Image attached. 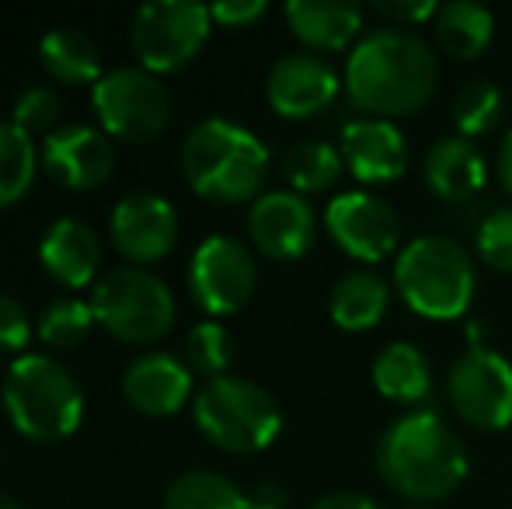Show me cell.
Returning <instances> with one entry per match:
<instances>
[{
  "instance_id": "1",
  "label": "cell",
  "mask_w": 512,
  "mask_h": 509,
  "mask_svg": "<svg viewBox=\"0 0 512 509\" xmlns=\"http://www.w3.org/2000/svg\"><path fill=\"white\" fill-rule=\"evenodd\" d=\"M342 88L366 119L415 116L439 88L436 53L411 28H373L352 46Z\"/></svg>"
},
{
  "instance_id": "2",
  "label": "cell",
  "mask_w": 512,
  "mask_h": 509,
  "mask_svg": "<svg viewBox=\"0 0 512 509\" xmlns=\"http://www.w3.org/2000/svg\"><path fill=\"white\" fill-rule=\"evenodd\" d=\"M467 450L460 436L429 408L394 419L377 440V471L384 485L418 506L446 499L467 478Z\"/></svg>"
},
{
  "instance_id": "3",
  "label": "cell",
  "mask_w": 512,
  "mask_h": 509,
  "mask_svg": "<svg viewBox=\"0 0 512 509\" xmlns=\"http://www.w3.org/2000/svg\"><path fill=\"white\" fill-rule=\"evenodd\" d=\"M182 175L206 203H255L269 178V150L251 129L230 119H203L182 143Z\"/></svg>"
},
{
  "instance_id": "4",
  "label": "cell",
  "mask_w": 512,
  "mask_h": 509,
  "mask_svg": "<svg viewBox=\"0 0 512 509\" xmlns=\"http://www.w3.org/2000/svg\"><path fill=\"white\" fill-rule=\"evenodd\" d=\"M0 401L25 440L63 443L84 422V391L63 363L42 353H25L7 367Z\"/></svg>"
},
{
  "instance_id": "5",
  "label": "cell",
  "mask_w": 512,
  "mask_h": 509,
  "mask_svg": "<svg viewBox=\"0 0 512 509\" xmlns=\"http://www.w3.org/2000/svg\"><path fill=\"white\" fill-rule=\"evenodd\" d=\"M394 283H398L401 300L418 318L457 321L474 304L478 269H474V258L453 238L425 234L398 252Z\"/></svg>"
},
{
  "instance_id": "6",
  "label": "cell",
  "mask_w": 512,
  "mask_h": 509,
  "mask_svg": "<svg viewBox=\"0 0 512 509\" xmlns=\"http://www.w3.org/2000/svg\"><path fill=\"white\" fill-rule=\"evenodd\" d=\"M196 429L227 454H258L283 433V408L248 377H216L192 398Z\"/></svg>"
},
{
  "instance_id": "7",
  "label": "cell",
  "mask_w": 512,
  "mask_h": 509,
  "mask_svg": "<svg viewBox=\"0 0 512 509\" xmlns=\"http://www.w3.org/2000/svg\"><path fill=\"white\" fill-rule=\"evenodd\" d=\"M91 311L108 335L129 346H150L175 325V293L140 265L108 269L91 286Z\"/></svg>"
},
{
  "instance_id": "8",
  "label": "cell",
  "mask_w": 512,
  "mask_h": 509,
  "mask_svg": "<svg viewBox=\"0 0 512 509\" xmlns=\"http://www.w3.org/2000/svg\"><path fill=\"white\" fill-rule=\"evenodd\" d=\"M209 32H213V18L206 4L154 0V4H143L129 21V46L143 70L161 77L189 67L203 53Z\"/></svg>"
},
{
  "instance_id": "9",
  "label": "cell",
  "mask_w": 512,
  "mask_h": 509,
  "mask_svg": "<svg viewBox=\"0 0 512 509\" xmlns=\"http://www.w3.org/2000/svg\"><path fill=\"white\" fill-rule=\"evenodd\" d=\"M91 109L102 123V133L126 143H150L171 123L168 88L143 67L105 70L102 81L91 88Z\"/></svg>"
},
{
  "instance_id": "10",
  "label": "cell",
  "mask_w": 512,
  "mask_h": 509,
  "mask_svg": "<svg viewBox=\"0 0 512 509\" xmlns=\"http://www.w3.org/2000/svg\"><path fill=\"white\" fill-rule=\"evenodd\" d=\"M450 405L467 426L499 433L512 426V363L488 346H467L446 377Z\"/></svg>"
},
{
  "instance_id": "11",
  "label": "cell",
  "mask_w": 512,
  "mask_h": 509,
  "mask_svg": "<svg viewBox=\"0 0 512 509\" xmlns=\"http://www.w3.org/2000/svg\"><path fill=\"white\" fill-rule=\"evenodd\" d=\"M255 255L244 248V241L230 234H209L203 245L192 252L189 262V290L192 300L206 314L227 318L237 314L255 293Z\"/></svg>"
},
{
  "instance_id": "12",
  "label": "cell",
  "mask_w": 512,
  "mask_h": 509,
  "mask_svg": "<svg viewBox=\"0 0 512 509\" xmlns=\"http://www.w3.org/2000/svg\"><path fill=\"white\" fill-rule=\"evenodd\" d=\"M324 227L331 241L352 255L356 262H380L398 248L401 241V217L387 199L373 192L352 189L338 192L324 210Z\"/></svg>"
},
{
  "instance_id": "13",
  "label": "cell",
  "mask_w": 512,
  "mask_h": 509,
  "mask_svg": "<svg viewBox=\"0 0 512 509\" xmlns=\"http://www.w3.org/2000/svg\"><path fill=\"white\" fill-rule=\"evenodd\" d=\"M108 241L129 265H150L178 245V210L157 192H129L112 206Z\"/></svg>"
},
{
  "instance_id": "14",
  "label": "cell",
  "mask_w": 512,
  "mask_h": 509,
  "mask_svg": "<svg viewBox=\"0 0 512 509\" xmlns=\"http://www.w3.org/2000/svg\"><path fill=\"white\" fill-rule=\"evenodd\" d=\"M251 245L272 262H297L317 241V213L307 196L290 189L262 192L248 210Z\"/></svg>"
},
{
  "instance_id": "15",
  "label": "cell",
  "mask_w": 512,
  "mask_h": 509,
  "mask_svg": "<svg viewBox=\"0 0 512 509\" xmlns=\"http://www.w3.org/2000/svg\"><path fill=\"white\" fill-rule=\"evenodd\" d=\"M39 164L56 185L70 192H91L112 178L115 147L112 136L98 126L70 123L42 140Z\"/></svg>"
},
{
  "instance_id": "16",
  "label": "cell",
  "mask_w": 512,
  "mask_h": 509,
  "mask_svg": "<svg viewBox=\"0 0 512 509\" xmlns=\"http://www.w3.org/2000/svg\"><path fill=\"white\" fill-rule=\"evenodd\" d=\"M342 91L335 67L314 53H286L265 77V98L283 119H314L331 109Z\"/></svg>"
},
{
  "instance_id": "17",
  "label": "cell",
  "mask_w": 512,
  "mask_h": 509,
  "mask_svg": "<svg viewBox=\"0 0 512 509\" xmlns=\"http://www.w3.org/2000/svg\"><path fill=\"white\" fill-rule=\"evenodd\" d=\"M342 161L359 182H398L408 168L405 133L391 119H352L342 129Z\"/></svg>"
},
{
  "instance_id": "18",
  "label": "cell",
  "mask_w": 512,
  "mask_h": 509,
  "mask_svg": "<svg viewBox=\"0 0 512 509\" xmlns=\"http://www.w3.org/2000/svg\"><path fill=\"white\" fill-rule=\"evenodd\" d=\"M122 394L140 415L168 419L192 398V370L171 353H147L133 360L122 374Z\"/></svg>"
},
{
  "instance_id": "19",
  "label": "cell",
  "mask_w": 512,
  "mask_h": 509,
  "mask_svg": "<svg viewBox=\"0 0 512 509\" xmlns=\"http://www.w3.org/2000/svg\"><path fill=\"white\" fill-rule=\"evenodd\" d=\"M39 265L67 290L95 286L102 279V241L84 220L60 217L39 238Z\"/></svg>"
},
{
  "instance_id": "20",
  "label": "cell",
  "mask_w": 512,
  "mask_h": 509,
  "mask_svg": "<svg viewBox=\"0 0 512 509\" xmlns=\"http://www.w3.org/2000/svg\"><path fill=\"white\" fill-rule=\"evenodd\" d=\"M422 178L439 199L464 203L478 196L488 182V164L478 143L467 136H439L422 157Z\"/></svg>"
},
{
  "instance_id": "21",
  "label": "cell",
  "mask_w": 512,
  "mask_h": 509,
  "mask_svg": "<svg viewBox=\"0 0 512 509\" xmlns=\"http://www.w3.org/2000/svg\"><path fill=\"white\" fill-rule=\"evenodd\" d=\"M286 25L307 53H342L363 39V7L349 0H293L286 4Z\"/></svg>"
},
{
  "instance_id": "22",
  "label": "cell",
  "mask_w": 512,
  "mask_h": 509,
  "mask_svg": "<svg viewBox=\"0 0 512 509\" xmlns=\"http://www.w3.org/2000/svg\"><path fill=\"white\" fill-rule=\"evenodd\" d=\"M391 307V283L373 269H356L342 276L328 293V314L345 332H370L384 321Z\"/></svg>"
},
{
  "instance_id": "23",
  "label": "cell",
  "mask_w": 512,
  "mask_h": 509,
  "mask_svg": "<svg viewBox=\"0 0 512 509\" xmlns=\"http://www.w3.org/2000/svg\"><path fill=\"white\" fill-rule=\"evenodd\" d=\"M373 387L394 405H425L432 398L429 360L415 342H391L373 360Z\"/></svg>"
},
{
  "instance_id": "24",
  "label": "cell",
  "mask_w": 512,
  "mask_h": 509,
  "mask_svg": "<svg viewBox=\"0 0 512 509\" xmlns=\"http://www.w3.org/2000/svg\"><path fill=\"white\" fill-rule=\"evenodd\" d=\"M39 60L46 67V74L60 84H91L95 88L105 77L102 70V49L95 46V39L77 28H53L42 35L39 42Z\"/></svg>"
},
{
  "instance_id": "25",
  "label": "cell",
  "mask_w": 512,
  "mask_h": 509,
  "mask_svg": "<svg viewBox=\"0 0 512 509\" xmlns=\"http://www.w3.org/2000/svg\"><path fill=\"white\" fill-rule=\"evenodd\" d=\"M439 46L446 49V56L453 60H478L495 39V18L488 7L471 4V0H450V4H439L436 18Z\"/></svg>"
},
{
  "instance_id": "26",
  "label": "cell",
  "mask_w": 512,
  "mask_h": 509,
  "mask_svg": "<svg viewBox=\"0 0 512 509\" xmlns=\"http://www.w3.org/2000/svg\"><path fill=\"white\" fill-rule=\"evenodd\" d=\"M342 150H335L324 140H300L279 161V175L286 178L290 192L300 196H314V192L335 189V182L342 178Z\"/></svg>"
},
{
  "instance_id": "27",
  "label": "cell",
  "mask_w": 512,
  "mask_h": 509,
  "mask_svg": "<svg viewBox=\"0 0 512 509\" xmlns=\"http://www.w3.org/2000/svg\"><path fill=\"white\" fill-rule=\"evenodd\" d=\"M164 509H248V492L220 471H185L168 485Z\"/></svg>"
},
{
  "instance_id": "28",
  "label": "cell",
  "mask_w": 512,
  "mask_h": 509,
  "mask_svg": "<svg viewBox=\"0 0 512 509\" xmlns=\"http://www.w3.org/2000/svg\"><path fill=\"white\" fill-rule=\"evenodd\" d=\"M39 171V150L32 136L14 123H0V210L28 196Z\"/></svg>"
},
{
  "instance_id": "29",
  "label": "cell",
  "mask_w": 512,
  "mask_h": 509,
  "mask_svg": "<svg viewBox=\"0 0 512 509\" xmlns=\"http://www.w3.org/2000/svg\"><path fill=\"white\" fill-rule=\"evenodd\" d=\"M502 105H506V98H502L495 81L478 77V81L460 84L450 105V119H453V126H457V136L474 140V136L492 133L502 119Z\"/></svg>"
},
{
  "instance_id": "30",
  "label": "cell",
  "mask_w": 512,
  "mask_h": 509,
  "mask_svg": "<svg viewBox=\"0 0 512 509\" xmlns=\"http://www.w3.org/2000/svg\"><path fill=\"white\" fill-rule=\"evenodd\" d=\"M95 325L98 321H95L91 304H84L81 297H60V300H53V304L42 307L39 321H35V335L42 339V346L67 353V349L81 346Z\"/></svg>"
},
{
  "instance_id": "31",
  "label": "cell",
  "mask_w": 512,
  "mask_h": 509,
  "mask_svg": "<svg viewBox=\"0 0 512 509\" xmlns=\"http://www.w3.org/2000/svg\"><path fill=\"white\" fill-rule=\"evenodd\" d=\"M185 363L192 374H203L206 381L227 377L234 363V339L220 321H199L185 335Z\"/></svg>"
},
{
  "instance_id": "32",
  "label": "cell",
  "mask_w": 512,
  "mask_h": 509,
  "mask_svg": "<svg viewBox=\"0 0 512 509\" xmlns=\"http://www.w3.org/2000/svg\"><path fill=\"white\" fill-rule=\"evenodd\" d=\"M11 123L18 129H25L28 136H42L46 140L49 133H56V123H60V98L49 88H28L21 91V98L14 102Z\"/></svg>"
},
{
  "instance_id": "33",
  "label": "cell",
  "mask_w": 512,
  "mask_h": 509,
  "mask_svg": "<svg viewBox=\"0 0 512 509\" xmlns=\"http://www.w3.org/2000/svg\"><path fill=\"white\" fill-rule=\"evenodd\" d=\"M478 258L495 272H512V206L492 210L481 220Z\"/></svg>"
},
{
  "instance_id": "34",
  "label": "cell",
  "mask_w": 512,
  "mask_h": 509,
  "mask_svg": "<svg viewBox=\"0 0 512 509\" xmlns=\"http://www.w3.org/2000/svg\"><path fill=\"white\" fill-rule=\"evenodd\" d=\"M32 339V321L14 297L0 293V353H21Z\"/></svg>"
},
{
  "instance_id": "35",
  "label": "cell",
  "mask_w": 512,
  "mask_h": 509,
  "mask_svg": "<svg viewBox=\"0 0 512 509\" xmlns=\"http://www.w3.org/2000/svg\"><path fill=\"white\" fill-rule=\"evenodd\" d=\"M373 14H380V18H387L394 28H415L422 25V21H432L439 11V4H432V0H377V4H370Z\"/></svg>"
},
{
  "instance_id": "36",
  "label": "cell",
  "mask_w": 512,
  "mask_h": 509,
  "mask_svg": "<svg viewBox=\"0 0 512 509\" xmlns=\"http://www.w3.org/2000/svg\"><path fill=\"white\" fill-rule=\"evenodd\" d=\"M262 14H265L262 0H220V4L209 7L213 25H223V28H248V25H255Z\"/></svg>"
},
{
  "instance_id": "37",
  "label": "cell",
  "mask_w": 512,
  "mask_h": 509,
  "mask_svg": "<svg viewBox=\"0 0 512 509\" xmlns=\"http://www.w3.org/2000/svg\"><path fill=\"white\" fill-rule=\"evenodd\" d=\"M248 509H290V492L279 482H255L248 489Z\"/></svg>"
},
{
  "instance_id": "38",
  "label": "cell",
  "mask_w": 512,
  "mask_h": 509,
  "mask_svg": "<svg viewBox=\"0 0 512 509\" xmlns=\"http://www.w3.org/2000/svg\"><path fill=\"white\" fill-rule=\"evenodd\" d=\"M310 509H384L377 499L363 496V492H328L321 496Z\"/></svg>"
},
{
  "instance_id": "39",
  "label": "cell",
  "mask_w": 512,
  "mask_h": 509,
  "mask_svg": "<svg viewBox=\"0 0 512 509\" xmlns=\"http://www.w3.org/2000/svg\"><path fill=\"white\" fill-rule=\"evenodd\" d=\"M495 168H499V182H502V189L512 196V129L506 136H502V143H499V157H495Z\"/></svg>"
},
{
  "instance_id": "40",
  "label": "cell",
  "mask_w": 512,
  "mask_h": 509,
  "mask_svg": "<svg viewBox=\"0 0 512 509\" xmlns=\"http://www.w3.org/2000/svg\"><path fill=\"white\" fill-rule=\"evenodd\" d=\"M0 509H21L18 503H14L11 496H4V492H0Z\"/></svg>"
},
{
  "instance_id": "41",
  "label": "cell",
  "mask_w": 512,
  "mask_h": 509,
  "mask_svg": "<svg viewBox=\"0 0 512 509\" xmlns=\"http://www.w3.org/2000/svg\"><path fill=\"white\" fill-rule=\"evenodd\" d=\"M411 509H436V506H411Z\"/></svg>"
}]
</instances>
